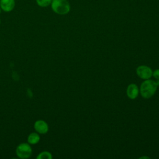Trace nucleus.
<instances>
[{
  "instance_id": "1",
  "label": "nucleus",
  "mask_w": 159,
  "mask_h": 159,
  "mask_svg": "<svg viewBox=\"0 0 159 159\" xmlns=\"http://www.w3.org/2000/svg\"><path fill=\"white\" fill-rule=\"evenodd\" d=\"M157 87L158 84L156 81L149 79L145 80L140 85V94L143 98L148 99L154 95Z\"/></svg>"
},
{
  "instance_id": "2",
  "label": "nucleus",
  "mask_w": 159,
  "mask_h": 159,
  "mask_svg": "<svg viewBox=\"0 0 159 159\" xmlns=\"http://www.w3.org/2000/svg\"><path fill=\"white\" fill-rule=\"evenodd\" d=\"M50 5L52 11L58 15H65L70 11V4L68 0H52Z\"/></svg>"
},
{
  "instance_id": "3",
  "label": "nucleus",
  "mask_w": 159,
  "mask_h": 159,
  "mask_svg": "<svg viewBox=\"0 0 159 159\" xmlns=\"http://www.w3.org/2000/svg\"><path fill=\"white\" fill-rule=\"evenodd\" d=\"M16 153L19 158H28L32 155V147L29 143H21L17 147L16 149Z\"/></svg>"
},
{
  "instance_id": "4",
  "label": "nucleus",
  "mask_w": 159,
  "mask_h": 159,
  "mask_svg": "<svg viewBox=\"0 0 159 159\" xmlns=\"http://www.w3.org/2000/svg\"><path fill=\"white\" fill-rule=\"evenodd\" d=\"M137 75L142 79L148 80L152 76L153 71L152 69L145 65H141L136 69Z\"/></svg>"
},
{
  "instance_id": "5",
  "label": "nucleus",
  "mask_w": 159,
  "mask_h": 159,
  "mask_svg": "<svg viewBox=\"0 0 159 159\" xmlns=\"http://www.w3.org/2000/svg\"><path fill=\"white\" fill-rule=\"evenodd\" d=\"M34 127L39 134H45L48 131V125L43 120H37L35 122Z\"/></svg>"
},
{
  "instance_id": "6",
  "label": "nucleus",
  "mask_w": 159,
  "mask_h": 159,
  "mask_svg": "<svg viewBox=\"0 0 159 159\" xmlns=\"http://www.w3.org/2000/svg\"><path fill=\"white\" fill-rule=\"evenodd\" d=\"M15 0H0V7L2 11L8 12L12 11L15 7Z\"/></svg>"
},
{
  "instance_id": "7",
  "label": "nucleus",
  "mask_w": 159,
  "mask_h": 159,
  "mask_svg": "<svg viewBox=\"0 0 159 159\" xmlns=\"http://www.w3.org/2000/svg\"><path fill=\"white\" fill-rule=\"evenodd\" d=\"M139 92V89L137 86L134 83L130 84L127 86V88L126 90L127 96L131 99H135L138 96Z\"/></svg>"
},
{
  "instance_id": "8",
  "label": "nucleus",
  "mask_w": 159,
  "mask_h": 159,
  "mask_svg": "<svg viewBox=\"0 0 159 159\" xmlns=\"http://www.w3.org/2000/svg\"><path fill=\"white\" fill-rule=\"evenodd\" d=\"M40 139L39 134L37 132H32L27 137V142L30 145H35L39 142Z\"/></svg>"
},
{
  "instance_id": "9",
  "label": "nucleus",
  "mask_w": 159,
  "mask_h": 159,
  "mask_svg": "<svg viewBox=\"0 0 159 159\" xmlns=\"http://www.w3.org/2000/svg\"><path fill=\"white\" fill-rule=\"evenodd\" d=\"M52 155L50 152L47 151H43L40 152L37 156V159H52Z\"/></svg>"
},
{
  "instance_id": "10",
  "label": "nucleus",
  "mask_w": 159,
  "mask_h": 159,
  "mask_svg": "<svg viewBox=\"0 0 159 159\" xmlns=\"http://www.w3.org/2000/svg\"><path fill=\"white\" fill-rule=\"evenodd\" d=\"M52 0H36L37 5L42 7H48L51 4Z\"/></svg>"
},
{
  "instance_id": "11",
  "label": "nucleus",
  "mask_w": 159,
  "mask_h": 159,
  "mask_svg": "<svg viewBox=\"0 0 159 159\" xmlns=\"http://www.w3.org/2000/svg\"><path fill=\"white\" fill-rule=\"evenodd\" d=\"M152 76H153V77H154L155 79L159 80V69L155 70L153 72Z\"/></svg>"
},
{
  "instance_id": "12",
  "label": "nucleus",
  "mask_w": 159,
  "mask_h": 159,
  "mask_svg": "<svg viewBox=\"0 0 159 159\" xmlns=\"http://www.w3.org/2000/svg\"><path fill=\"white\" fill-rule=\"evenodd\" d=\"M1 11H2V9H1V8L0 7V14L1 13Z\"/></svg>"
},
{
  "instance_id": "13",
  "label": "nucleus",
  "mask_w": 159,
  "mask_h": 159,
  "mask_svg": "<svg viewBox=\"0 0 159 159\" xmlns=\"http://www.w3.org/2000/svg\"><path fill=\"white\" fill-rule=\"evenodd\" d=\"M0 24H1V19H0Z\"/></svg>"
}]
</instances>
